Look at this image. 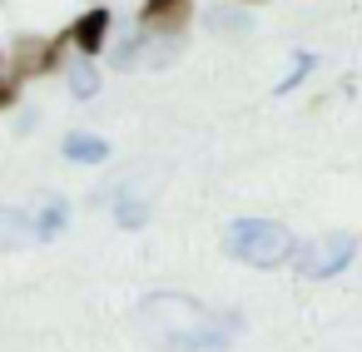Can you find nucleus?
Returning a JSON list of instances; mask_svg holds the SVG:
<instances>
[{
  "mask_svg": "<svg viewBox=\"0 0 362 352\" xmlns=\"http://www.w3.org/2000/svg\"><path fill=\"white\" fill-rule=\"evenodd\" d=\"M139 322H144V337L164 352H218L238 337V317L209 312L199 298H184V293L144 298Z\"/></svg>",
  "mask_w": 362,
  "mask_h": 352,
  "instance_id": "obj_1",
  "label": "nucleus"
},
{
  "mask_svg": "<svg viewBox=\"0 0 362 352\" xmlns=\"http://www.w3.org/2000/svg\"><path fill=\"white\" fill-rule=\"evenodd\" d=\"M223 248L248 268H278L293 258V233L273 218H233L223 228Z\"/></svg>",
  "mask_w": 362,
  "mask_h": 352,
  "instance_id": "obj_2",
  "label": "nucleus"
},
{
  "mask_svg": "<svg viewBox=\"0 0 362 352\" xmlns=\"http://www.w3.org/2000/svg\"><path fill=\"white\" fill-rule=\"evenodd\" d=\"M352 258H357L352 233H322L308 248H298V278H337Z\"/></svg>",
  "mask_w": 362,
  "mask_h": 352,
  "instance_id": "obj_3",
  "label": "nucleus"
},
{
  "mask_svg": "<svg viewBox=\"0 0 362 352\" xmlns=\"http://www.w3.org/2000/svg\"><path fill=\"white\" fill-rule=\"evenodd\" d=\"M70 35H60V40H45V35H21L16 45H11V75L16 80H30V75H40V70H55L60 65V45H65Z\"/></svg>",
  "mask_w": 362,
  "mask_h": 352,
  "instance_id": "obj_4",
  "label": "nucleus"
},
{
  "mask_svg": "<svg viewBox=\"0 0 362 352\" xmlns=\"http://www.w3.org/2000/svg\"><path fill=\"white\" fill-rule=\"evenodd\" d=\"M189 0H144L139 6V25L149 30V35H184V25H189Z\"/></svg>",
  "mask_w": 362,
  "mask_h": 352,
  "instance_id": "obj_5",
  "label": "nucleus"
},
{
  "mask_svg": "<svg viewBox=\"0 0 362 352\" xmlns=\"http://www.w3.org/2000/svg\"><path fill=\"white\" fill-rule=\"evenodd\" d=\"M110 25H115V16H110V6H90L75 25H70V40H75V50L90 60V55H100L105 50V40H110Z\"/></svg>",
  "mask_w": 362,
  "mask_h": 352,
  "instance_id": "obj_6",
  "label": "nucleus"
},
{
  "mask_svg": "<svg viewBox=\"0 0 362 352\" xmlns=\"http://www.w3.org/2000/svg\"><path fill=\"white\" fill-rule=\"evenodd\" d=\"M65 223H70V204L55 199V194H40V199H35V233H40V238H60Z\"/></svg>",
  "mask_w": 362,
  "mask_h": 352,
  "instance_id": "obj_7",
  "label": "nucleus"
},
{
  "mask_svg": "<svg viewBox=\"0 0 362 352\" xmlns=\"http://www.w3.org/2000/svg\"><path fill=\"white\" fill-rule=\"evenodd\" d=\"M35 233V218H25L21 209H0V248H25Z\"/></svg>",
  "mask_w": 362,
  "mask_h": 352,
  "instance_id": "obj_8",
  "label": "nucleus"
},
{
  "mask_svg": "<svg viewBox=\"0 0 362 352\" xmlns=\"http://www.w3.org/2000/svg\"><path fill=\"white\" fill-rule=\"evenodd\" d=\"M65 159H75V164H105L110 144L100 134H65Z\"/></svg>",
  "mask_w": 362,
  "mask_h": 352,
  "instance_id": "obj_9",
  "label": "nucleus"
},
{
  "mask_svg": "<svg viewBox=\"0 0 362 352\" xmlns=\"http://www.w3.org/2000/svg\"><path fill=\"white\" fill-rule=\"evenodd\" d=\"M204 25H209L214 35H248V30H253V16H248V11H233V6H218V11L204 16Z\"/></svg>",
  "mask_w": 362,
  "mask_h": 352,
  "instance_id": "obj_10",
  "label": "nucleus"
},
{
  "mask_svg": "<svg viewBox=\"0 0 362 352\" xmlns=\"http://www.w3.org/2000/svg\"><path fill=\"white\" fill-rule=\"evenodd\" d=\"M115 218H119L124 228H139V223L149 218V199H144V194H129V189H124V194L115 199Z\"/></svg>",
  "mask_w": 362,
  "mask_h": 352,
  "instance_id": "obj_11",
  "label": "nucleus"
},
{
  "mask_svg": "<svg viewBox=\"0 0 362 352\" xmlns=\"http://www.w3.org/2000/svg\"><path fill=\"white\" fill-rule=\"evenodd\" d=\"M70 95H75V100H95V95H100V75H95L90 60H75V65H70Z\"/></svg>",
  "mask_w": 362,
  "mask_h": 352,
  "instance_id": "obj_12",
  "label": "nucleus"
},
{
  "mask_svg": "<svg viewBox=\"0 0 362 352\" xmlns=\"http://www.w3.org/2000/svg\"><path fill=\"white\" fill-rule=\"evenodd\" d=\"M16 95H21V80H16V75H0V110H11Z\"/></svg>",
  "mask_w": 362,
  "mask_h": 352,
  "instance_id": "obj_13",
  "label": "nucleus"
},
{
  "mask_svg": "<svg viewBox=\"0 0 362 352\" xmlns=\"http://www.w3.org/2000/svg\"><path fill=\"white\" fill-rule=\"evenodd\" d=\"M308 70H313V55H298V65H293V75H288V80H283V85H278V90H283V95H288V90H293V85H298V80H303V75H308Z\"/></svg>",
  "mask_w": 362,
  "mask_h": 352,
  "instance_id": "obj_14",
  "label": "nucleus"
},
{
  "mask_svg": "<svg viewBox=\"0 0 362 352\" xmlns=\"http://www.w3.org/2000/svg\"><path fill=\"white\" fill-rule=\"evenodd\" d=\"M238 6H258V0H238Z\"/></svg>",
  "mask_w": 362,
  "mask_h": 352,
  "instance_id": "obj_15",
  "label": "nucleus"
}]
</instances>
